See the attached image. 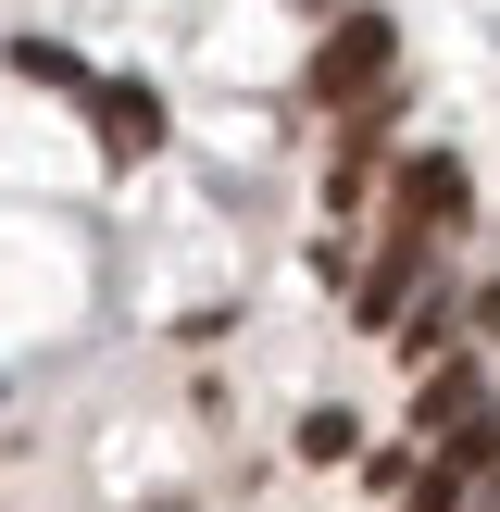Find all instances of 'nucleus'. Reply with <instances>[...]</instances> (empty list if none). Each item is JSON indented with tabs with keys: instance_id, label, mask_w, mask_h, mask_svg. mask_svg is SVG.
Wrapping results in <instances>:
<instances>
[{
	"instance_id": "obj_1",
	"label": "nucleus",
	"mask_w": 500,
	"mask_h": 512,
	"mask_svg": "<svg viewBox=\"0 0 500 512\" xmlns=\"http://www.w3.org/2000/svg\"><path fill=\"white\" fill-rule=\"evenodd\" d=\"M388 38H400V25H388V13H350V25H338V38H325V50H313V100H363V88H375V75H388Z\"/></svg>"
},
{
	"instance_id": "obj_2",
	"label": "nucleus",
	"mask_w": 500,
	"mask_h": 512,
	"mask_svg": "<svg viewBox=\"0 0 500 512\" xmlns=\"http://www.w3.org/2000/svg\"><path fill=\"white\" fill-rule=\"evenodd\" d=\"M463 213V163H450V150H413V163H400V238H425V225H450Z\"/></svg>"
},
{
	"instance_id": "obj_3",
	"label": "nucleus",
	"mask_w": 500,
	"mask_h": 512,
	"mask_svg": "<svg viewBox=\"0 0 500 512\" xmlns=\"http://www.w3.org/2000/svg\"><path fill=\"white\" fill-rule=\"evenodd\" d=\"M88 113H100V150H113V163L163 150V100H150V88H88Z\"/></svg>"
},
{
	"instance_id": "obj_4",
	"label": "nucleus",
	"mask_w": 500,
	"mask_h": 512,
	"mask_svg": "<svg viewBox=\"0 0 500 512\" xmlns=\"http://www.w3.org/2000/svg\"><path fill=\"white\" fill-rule=\"evenodd\" d=\"M413 275H425V238H400V250H388V263H375V275H363V325H388V313H400V300H413Z\"/></svg>"
},
{
	"instance_id": "obj_5",
	"label": "nucleus",
	"mask_w": 500,
	"mask_h": 512,
	"mask_svg": "<svg viewBox=\"0 0 500 512\" xmlns=\"http://www.w3.org/2000/svg\"><path fill=\"white\" fill-rule=\"evenodd\" d=\"M13 75H38V88H88V63L50 50V38H13Z\"/></svg>"
},
{
	"instance_id": "obj_6",
	"label": "nucleus",
	"mask_w": 500,
	"mask_h": 512,
	"mask_svg": "<svg viewBox=\"0 0 500 512\" xmlns=\"http://www.w3.org/2000/svg\"><path fill=\"white\" fill-rule=\"evenodd\" d=\"M488 512H500V475H488Z\"/></svg>"
}]
</instances>
